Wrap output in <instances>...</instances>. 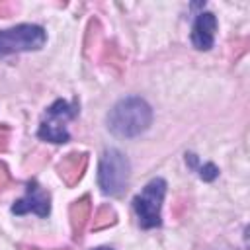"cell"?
<instances>
[{
	"instance_id": "6da1fadb",
	"label": "cell",
	"mask_w": 250,
	"mask_h": 250,
	"mask_svg": "<svg viewBox=\"0 0 250 250\" xmlns=\"http://www.w3.org/2000/svg\"><path fill=\"white\" fill-rule=\"evenodd\" d=\"M152 123L150 105L137 96L119 100L107 113V129L117 137H137Z\"/></svg>"
},
{
	"instance_id": "7a4b0ae2",
	"label": "cell",
	"mask_w": 250,
	"mask_h": 250,
	"mask_svg": "<svg viewBox=\"0 0 250 250\" xmlns=\"http://www.w3.org/2000/svg\"><path fill=\"white\" fill-rule=\"evenodd\" d=\"M131 174V164L123 152L117 148H107L100 160L98 184L105 195H121L127 189Z\"/></svg>"
},
{
	"instance_id": "3957f363",
	"label": "cell",
	"mask_w": 250,
	"mask_h": 250,
	"mask_svg": "<svg viewBox=\"0 0 250 250\" xmlns=\"http://www.w3.org/2000/svg\"><path fill=\"white\" fill-rule=\"evenodd\" d=\"M45 29L33 23H21L10 29H0V57L23 51H37L45 45Z\"/></svg>"
},
{
	"instance_id": "277c9868",
	"label": "cell",
	"mask_w": 250,
	"mask_h": 250,
	"mask_svg": "<svg viewBox=\"0 0 250 250\" xmlns=\"http://www.w3.org/2000/svg\"><path fill=\"white\" fill-rule=\"evenodd\" d=\"M164 195H166V182L162 178H154L133 199V207H135V213L143 229H152L162 223L160 207H162Z\"/></svg>"
},
{
	"instance_id": "5b68a950",
	"label": "cell",
	"mask_w": 250,
	"mask_h": 250,
	"mask_svg": "<svg viewBox=\"0 0 250 250\" xmlns=\"http://www.w3.org/2000/svg\"><path fill=\"white\" fill-rule=\"evenodd\" d=\"M76 104H66L64 100H57L47 107V121L41 123L37 135L51 143H66L68 131L64 127V119H72L76 115Z\"/></svg>"
},
{
	"instance_id": "8992f818",
	"label": "cell",
	"mask_w": 250,
	"mask_h": 250,
	"mask_svg": "<svg viewBox=\"0 0 250 250\" xmlns=\"http://www.w3.org/2000/svg\"><path fill=\"white\" fill-rule=\"evenodd\" d=\"M51 211V203H49V193L43 191L39 188V184L35 180H31L27 184V195L18 199L12 205V213L16 215H25V213H35L39 217H47Z\"/></svg>"
},
{
	"instance_id": "52a82bcc",
	"label": "cell",
	"mask_w": 250,
	"mask_h": 250,
	"mask_svg": "<svg viewBox=\"0 0 250 250\" xmlns=\"http://www.w3.org/2000/svg\"><path fill=\"white\" fill-rule=\"evenodd\" d=\"M86 166H88V154L86 152H68L66 156H62L57 164V172L61 176V180L72 188L76 186L84 172H86Z\"/></svg>"
},
{
	"instance_id": "ba28073f",
	"label": "cell",
	"mask_w": 250,
	"mask_h": 250,
	"mask_svg": "<svg viewBox=\"0 0 250 250\" xmlns=\"http://www.w3.org/2000/svg\"><path fill=\"white\" fill-rule=\"evenodd\" d=\"M215 29H217V18L211 12H201L193 23L191 31V43L199 51H209L215 41Z\"/></svg>"
},
{
	"instance_id": "9c48e42d",
	"label": "cell",
	"mask_w": 250,
	"mask_h": 250,
	"mask_svg": "<svg viewBox=\"0 0 250 250\" xmlns=\"http://www.w3.org/2000/svg\"><path fill=\"white\" fill-rule=\"evenodd\" d=\"M90 213H92V199L90 195H82L78 199H74L70 203V209H68V219H70V230H72V238L78 242L84 234V229H86V223L90 219Z\"/></svg>"
},
{
	"instance_id": "30bf717a",
	"label": "cell",
	"mask_w": 250,
	"mask_h": 250,
	"mask_svg": "<svg viewBox=\"0 0 250 250\" xmlns=\"http://www.w3.org/2000/svg\"><path fill=\"white\" fill-rule=\"evenodd\" d=\"M102 31L104 29H102L100 20L92 18L90 23H88V29H86V39H84V53L92 61L96 59V51L100 49V45H104L102 43Z\"/></svg>"
},
{
	"instance_id": "8fae6325",
	"label": "cell",
	"mask_w": 250,
	"mask_h": 250,
	"mask_svg": "<svg viewBox=\"0 0 250 250\" xmlns=\"http://www.w3.org/2000/svg\"><path fill=\"white\" fill-rule=\"evenodd\" d=\"M115 223H117V213H115V209H113L111 205L104 203V205L96 211V215H94L92 230H104V229H107V227H113Z\"/></svg>"
},
{
	"instance_id": "7c38bea8",
	"label": "cell",
	"mask_w": 250,
	"mask_h": 250,
	"mask_svg": "<svg viewBox=\"0 0 250 250\" xmlns=\"http://www.w3.org/2000/svg\"><path fill=\"white\" fill-rule=\"evenodd\" d=\"M104 45H105V47H104V59L109 61L113 66H117V68L121 70V66H123V57L119 55L117 47H115L113 43H104Z\"/></svg>"
},
{
	"instance_id": "4fadbf2b",
	"label": "cell",
	"mask_w": 250,
	"mask_h": 250,
	"mask_svg": "<svg viewBox=\"0 0 250 250\" xmlns=\"http://www.w3.org/2000/svg\"><path fill=\"white\" fill-rule=\"evenodd\" d=\"M199 176H201L205 182H211V180H215V178L219 176V168H217L213 162H207V164H203V166H201Z\"/></svg>"
},
{
	"instance_id": "5bb4252c",
	"label": "cell",
	"mask_w": 250,
	"mask_h": 250,
	"mask_svg": "<svg viewBox=\"0 0 250 250\" xmlns=\"http://www.w3.org/2000/svg\"><path fill=\"white\" fill-rule=\"evenodd\" d=\"M12 184H14V180H12V176H10L8 166H6L4 162H0V193H2L4 189H8Z\"/></svg>"
},
{
	"instance_id": "9a60e30c",
	"label": "cell",
	"mask_w": 250,
	"mask_h": 250,
	"mask_svg": "<svg viewBox=\"0 0 250 250\" xmlns=\"http://www.w3.org/2000/svg\"><path fill=\"white\" fill-rule=\"evenodd\" d=\"M18 12V4L16 2H8V0H0V18H10Z\"/></svg>"
},
{
	"instance_id": "2e32d148",
	"label": "cell",
	"mask_w": 250,
	"mask_h": 250,
	"mask_svg": "<svg viewBox=\"0 0 250 250\" xmlns=\"http://www.w3.org/2000/svg\"><path fill=\"white\" fill-rule=\"evenodd\" d=\"M8 143H10V127L0 123V152L8 148Z\"/></svg>"
},
{
	"instance_id": "e0dca14e",
	"label": "cell",
	"mask_w": 250,
	"mask_h": 250,
	"mask_svg": "<svg viewBox=\"0 0 250 250\" xmlns=\"http://www.w3.org/2000/svg\"><path fill=\"white\" fill-rule=\"evenodd\" d=\"M20 250H43V248H35V246H25V244H20ZM57 250H66V248H57Z\"/></svg>"
},
{
	"instance_id": "ac0fdd59",
	"label": "cell",
	"mask_w": 250,
	"mask_h": 250,
	"mask_svg": "<svg viewBox=\"0 0 250 250\" xmlns=\"http://www.w3.org/2000/svg\"><path fill=\"white\" fill-rule=\"evenodd\" d=\"M96 250H111V248H96Z\"/></svg>"
}]
</instances>
